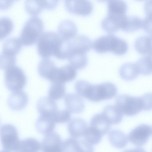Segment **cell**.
Masks as SVG:
<instances>
[{"instance_id": "cell-39", "label": "cell", "mask_w": 152, "mask_h": 152, "mask_svg": "<svg viewBox=\"0 0 152 152\" xmlns=\"http://www.w3.org/2000/svg\"><path fill=\"white\" fill-rule=\"evenodd\" d=\"M152 16L147 15L142 20L141 28L146 32L151 33Z\"/></svg>"}, {"instance_id": "cell-32", "label": "cell", "mask_w": 152, "mask_h": 152, "mask_svg": "<svg viewBox=\"0 0 152 152\" xmlns=\"http://www.w3.org/2000/svg\"><path fill=\"white\" fill-rule=\"evenodd\" d=\"M66 94V88L64 83L58 81L52 82L48 92L49 97L53 100L61 99Z\"/></svg>"}, {"instance_id": "cell-25", "label": "cell", "mask_w": 152, "mask_h": 152, "mask_svg": "<svg viewBox=\"0 0 152 152\" xmlns=\"http://www.w3.org/2000/svg\"><path fill=\"white\" fill-rule=\"evenodd\" d=\"M119 74L123 80L131 81L137 77L140 73L135 63L127 62L122 64L120 68Z\"/></svg>"}, {"instance_id": "cell-30", "label": "cell", "mask_w": 152, "mask_h": 152, "mask_svg": "<svg viewBox=\"0 0 152 152\" xmlns=\"http://www.w3.org/2000/svg\"><path fill=\"white\" fill-rule=\"evenodd\" d=\"M22 45L19 38L15 37L9 38L4 42L2 52L16 56L20 50Z\"/></svg>"}, {"instance_id": "cell-1", "label": "cell", "mask_w": 152, "mask_h": 152, "mask_svg": "<svg viewBox=\"0 0 152 152\" xmlns=\"http://www.w3.org/2000/svg\"><path fill=\"white\" fill-rule=\"evenodd\" d=\"M75 88L80 96L93 102L112 99L118 92L116 86L110 82L92 84L85 80H79L76 82Z\"/></svg>"}, {"instance_id": "cell-42", "label": "cell", "mask_w": 152, "mask_h": 152, "mask_svg": "<svg viewBox=\"0 0 152 152\" xmlns=\"http://www.w3.org/2000/svg\"><path fill=\"white\" fill-rule=\"evenodd\" d=\"M0 152H9V151L7 150H3L0 151Z\"/></svg>"}, {"instance_id": "cell-12", "label": "cell", "mask_w": 152, "mask_h": 152, "mask_svg": "<svg viewBox=\"0 0 152 152\" xmlns=\"http://www.w3.org/2000/svg\"><path fill=\"white\" fill-rule=\"evenodd\" d=\"M63 142L57 132H53L46 134L41 145L42 152H62Z\"/></svg>"}, {"instance_id": "cell-9", "label": "cell", "mask_w": 152, "mask_h": 152, "mask_svg": "<svg viewBox=\"0 0 152 152\" xmlns=\"http://www.w3.org/2000/svg\"><path fill=\"white\" fill-rule=\"evenodd\" d=\"M152 134V127L146 124H141L133 129L129 133L128 139L135 146L141 147L145 145Z\"/></svg>"}, {"instance_id": "cell-22", "label": "cell", "mask_w": 152, "mask_h": 152, "mask_svg": "<svg viewBox=\"0 0 152 152\" xmlns=\"http://www.w3.org/2000/svg\"><path fill=\"white\" fill-rule=\"evenodd\" d=\"M41 148L40 142L34 138L20 141L14 152H39Z\"/></svg>"}, {"instance_id": "cell-36", "label": "cell", "mask_w": 152, "mask_h": 152, "mask_svg": "<svg viewBox=\"0 0 152 152\" xmlns=\"http://www.w3.org/2000/svg\"><path fill=\"white\" fill-rule=\"evenodd\" d=\"M68 59L70 65L75 69L84 68L88 63V58L86 54L71 56Z\"/></svg>"}, {"instance_id": "cell-27", "label": "cell", "mask_w": 152, "mask_h": 152, "mask_svg": "<svg viewBox=\"0 0 152 152\" xmlns=\"http://www.w3.org/2000/svg\"><path fill=\"white\" fill-rule=\"evenodd\" d=\"M102 113L111 125L120 123L123 118V114L116 106L113 105L106 106Z\"/></svg>"}, {"instance_id": "cell-21", "label": "cell", "mask_w": 152, "mask_h": 152, "mask_svg": "<svg viewBox=\"0 0 152 152\" xmlns=\"http://www.w3.org/2000/svg\"><path fill=\"white\" fill-rule=\"evenodd\" d=\"M108 138L111 145L117 148H125L128 142L126 135L118 129H113L109 132Z\"/></svg>"}, {"instance_id": "cell-19", "label": "cell", "mask_w": 152, "mask_h": 152, "mask_svg": "<svg viewBox=\"0 0 152 152\" xmlns=\"http://www.w3.org/2000/svg\"><path fill=\"white\" fill-rule=\"evenodd\" d=\"M77 31V26L72 21L66 20L60 23L58 28V34L64 40L71 39L75 36Z\"/></svg>"}, {"instance_id": "cell-28", "label": "cell", "mask_w": 152, "mask_h": 152, "mask_svg": "<svg viewBox=\"0 0 152 152\" xmlns=\"http://www.w3.org/2000/svg\"><path fill=\"white\" fill-rule=\"evenodd\" d=\"M134 46L136 50L139 53L151 54V36L146 35L138 37L135 41Z\"/></svg>"}, {"instance_id": "cell-15", "label": "cell", "mask_w": 152, "mask_h": 152, "mask_svg": "<svg viewBox=\"0 0 152 152\" xmlns=\"http://www.w3.org/2000/svg\"><path fill=\"white\" fill-rule=\"evenodd\" d=\"M64 102L67 110L74 113H80L85 108L83 99L76 94L71 93L66 95L64 98Z\"/></svg>"}, {"instance_id": "cell-2", "label": "cell", "mask_w": 152, "mask_h": 152, "mask_svg": "<svg viewBox=\"0 0 152 152\" xmlns=\"http://www.w3.org/2000/svg\"><path fill=\"white\" fill-rule=\"evenodd\" d=\"M151 94L150 93L144 94L141 97L120 94L115 99V106L123 114L132 116L142 110H151Z\"/></svg>"}, {"instance_id": "cell-23", "label": "cell", "mask_w": 152, "mask_h": 152, "mask_svg": "<svg viewBox=\"0 0 152 152\" xmlns=\"http://www.w3.org/2000/svg\"><path fill=\"white\" fill-rule=\"evenodd\" d=\"M76 75L77 72L75 69L70 65H66L58 68L55 79L53 82L64 83L73 80Z\"/></svg>"}, {"instance_id": "cell-26", "label": "cell", "mask_w": 152, "mask_h": 152, "mask_svg": "<svg viewBox=\"0 0 152 152\" xmlns=\"http://www.w3.org/2000/svg\"><path fill=\"white\" fill-rule=\"evenodd\" d=\"M55 126V123L52 118L40 115L38 118L36 124L38 131L45 135L53 132Z\"/></svg>"}, {"instance_id": "cell-11", "label": "cell", "mask_w": 152, "mask_h": 152, "mask_svg": "<svg viewBox=\"0 0 152 152\" xmlns=\"http://www.w3.org/2000/svg\"><path fill=\"white\" fill-rule=\"evenodd\" d=\"M62 152H94L92 146L86 140L69 138L63 142Z\"/></svg>"}, {"instance_id": "cell-20", "label": "cell", "mask_w": 152, "mask_h": 152, "mask_svg": "<svg viewBox=\"0 0 152 152\" xmlns=\"http://www.w3.org/2000/svg\"><path fill=\"white\" fill-rule=\"evenodd\" d=\"M87 127L86 121L80 118L72 119L68 124V129L69 134L72 137L75 138L83 136Z\"/></svg>"}, {"instance_id": "cell-38", "label": "cell", "mask_w": 152, "mask_h": 152, "mask_svg": "<svg viewBox=\"0 0 152 152\" xmlns=\"http://www.w3.org/2000/svg\"><path fill=\"white\" fill-rule=\"evenodd\" d=\"M71 118L70 112L68 110H57L52 117L55 123H64L69 121Z\"/></svg>"}, {"instance_id": "cell-40", "label": "cell", "mask_w": 152, "mask_h": 152, "mask_svg": "<svg viewBox=\"0 0 152 152\" xmlns=\"http://www.w3.org/2000/svg\"><path fill=\"white\" fill-rule=\"evenodd\" d=\"M12 1H0V9H6L9 8L12 4Z\"/></svg>"}, {"instance_id": "cell-31", "label": "cell", "mask_w": 152, "mask_h": 152, "mask_svg": "<svg viewBox=\"0 0 152 152\" xmlns=\"http://www.w3.org/2000/svg\"><path fill=\"white\" fill-rule=\"evenodd\" d=\"M142 20L136 15H126L121 28L124 31L131 32L141 28Z\"/></svg>"}, {"instance_id": "cell-34", "label": "cell", "mask_w": 152, "mask_h": 152, "mask_svg": "<svg viewBox=\"0 0 152 152\" xmlns=\"http://www.w3.org/2000/svg\"><path fill=\"white\" fill-rule=\"evenodd\" d=\"M83 136L88 143L96 145L100 142L103 136L99 131L90 126L87 127Z\"/></svg>"}, {"instance_id": "cell-7", "label": "cell", "mask_w": 152, "mask_h": 152, "mask_svg": "<svg viewBox=\"0 0 152 152\" xmlns=\"http://www.w3.org/2000/svg\"><path fill=\"white\" fill-rule=\"evenodd\" d=\"M26 80L23 70L17 66H14L5 70V85L11 91L21 90L25 86Z\"/></svg>"}, {"instance_id": "cell-29", "label": "cell", "mask_w": 152, "mask_h": 152, "mask_svg": "<svg viewBox=\"0 0 152 152\" xmlns=\"http://www.w3.org/2000/svg\"><path fill=\"white\" fill-rule=\"evenodd\" d=\"M107 14L123 16L126 15L127 5L123 1L109 0L107 2Z\"/></svg>"}, {"instance_id": "cell-41", "label": "cell", "mask_w": 152, "mask_h": 152, "mask_svg": "<svg viewBox=\"0 0 152 152\" xmlns=\"http://www.w3.org/2000/svg\"><path fill=\"white\" fill-rule=\"evenodd\" d=\"M123 152H146L144 149L141 148H136L126 150Z\"/></svg>"}, {"instance_id": "cell-16", "label": "cell", "mask_w": 152, "mask_h": 152, "mask_svg": "<svg viewBox=\"0 0 152 152\" xmlns=\"http://www.w3.org/2000/svg\"><path fill=\"white\" fill-rule=\"evenodd\" d=\"M28 102V97L23 91L19 90L12 91L8 100V105L11 109L20 110L25 108Z\"/></svg>"}, {"instance_id": "cell-5", "label": "cell", "mask_w": 152, "mask_h": 152, "mask_svg": "<svg viewBox=\"0 0 152 152\" xmlns=\"http://www.w3.org/2000/svg\"><path fill=\"white\" fill-rule=\"evenodd\" d=\"M92 42L88 36L76 35L71 39L64 40L63 49L66 59L70 56L86 54L91 48Z\"/></svg>"}, {"instance_id": "cell-3", "label": "cell", "mask_w": 152, "mask_h": 152, "mask_svg": "<svg viewBox=\"0 0 152 152\" xmlns=\"http://www.w3.org/2000/svg\"><path fill=\"white\" fill-rule=\"evenodd\" d=\"M92 45L94 49L98 53L110 51L117 55L124 54L128 48L127 43L125 40L112 34L97 38Z\"/></svg>"}, {"instance_id": "cell-4", "label": "cell", "mask_w": 152, "mask_h": 152, "mask_svg": "<svg viewBox=\"0 0 152 152\" xmlns=\"http://www.w3.org/2000/svg\"><path fill=\"white\" fill-rule=\"evenodd\" d=\"M43 21L39 18L33 16L25 23L19 38L22 44L25 46L34 45L38 41L42 34Z\"/></svg>"}, {"instance_id": "cell-18", "label": "cell", "mask_w": 152, "mask_h": 152, "mask_svg": "<svg viewBox=\"0 0 152 152\" xmlns=\"http://www.w3.org/2000/svg\"><path fill=\"white\" fill-rule=\"evenodd\" d=\"M126 16L119 17L107 14L102 21L101 26L106 32L110 33H114L121 28Z\"/></svg>"}, {"instance_id": "cell-33", "label": "cell", "mask_w": 152, "mask_h": 152, "mask_svg": "<svg viewBox=\"0 0 152 152\" xmlns=\"http://www.w3.org/2000/svg\"><path fill=\"white\" fill-rule=\"evenodd\" d=\"M140 74L148 75L152 73L151 54L141 57L135 63Z\"/></svg>"}, {"instance_id": "cell-13", "label": "cell", "mask_w": 152, "mask_h": 152, "mask_svg": "<svg viewBox=\"0 0 152 152\" xmlns=\"http://www.w3.org/2000/svg\"><path fill=\"white\" fill-rule=\"evenodd\" d=\"M58 1L27 0L25 2V8L30 15L36 16L44 9H53L57 6Z\"/></svg>"}, {"instance_id": "cell-17", "label": "cell", "mask_w": 152, "mask_h": 152, "mask_svg": "<svg viewBox=\"0 0 152 152\" xmlns=\"http://www.w3.org/2000/svg\"><path fill=\"white\" fill-rule=\"evenodd\" d=\"M37 110L40 115L52 118L58 110L57 104L54 100L47 97L40 99L37 104Z\"/></svg>"}, {"instance_id": "cell-24", "label": "cell", "mask_w": 152, "mask_h": 152, "mask_svg": "<svg viewBox=\"0 0 152 152\" xmlns=\"http://www.w3.org/2000/svg\"><path fill=\"white\" fill-rule=\"evenodd\" d=\"M90 126L100 132L103 136L110 131L111 124L108 122L102 113L94 115L91 118Z\"/></svg>"}, {"instance_id": "cell-10", "label": "cell", "mask_w": 152, "mask_h": 152, "mask_svg": "<svg viewBox=\"0 0 152 152\" xmlns=\"http://www.w3.org/2000/svg\"><path fill=\"white\" fill-rule=\"evenodd\" d=\"M64 4L69 12L81 16L89 15L93 9L92 3L87 0H66L65 1Z\"/></svg>"}, {"instance_id": "cell-37", "label": "cell", "mask_w": 152, "mask_h": 152, "mask_svg": "<svg viewBox=\"0 0 152 152\" xmlns=\"http://www.w3.org/2000/svg\"><path fill=\"white\" fill-rule=\"evenodd\" d=\"M16 61V56L2 52L0 53V69L5 70L15 66Z\"/></svg>"}, {"instance_id": "cell-8", "label": "cell", "mask_w": 152, "mask_h": 152, "mask_svg": "<svg viewBox=\"0 0 152 152\" xmlns=\"http://www.w3.org/2000/svg\"><path fill=\"white\" fill-rule=\"evenodd\" d=\"M0 140L4 149L14 152L20 141L16 128L10 124L2 125L0 128Z\"/></svg>"}, {"instance_id": "cell-6", "label": "cell", "mask_w": 152, "mask_h": 152, "mask_svg": "<svg viewBox=\"0 0 152 152\" xmlns=\"http://www.w3.org/2000/svg\"><path fill=\"white\" fill-rule=\"evenodd\" d=\"M61 39L58 34L53 31H47L42 34L37 43L38 54L44 58L54 56L58 52Z\"/></svg>"}, {"instance_id": "cell-14", "label": "cell", "mask_w": 152, "mask_h": 152, "mask_svg": "<svg viewBox=\"0 0 152 152\" xmlns=\"http://www.w3.org/2000/svg\"><path fill=\"white\" fill-rule=\"evenodd\" d=\"M58 68L53 61L44 58L38 64V71L41 77L52 82L55 80Z\"/></svg>"}, {"instance_id": "cell-35", "label": "cell", "mask_w": 152, "mask_h": 152, "mask_svg": "<svg viewBox=\"0 0 152 152\" xmlns=\"http://www.w3.org/2000/svg\"><path fill=\"white\" fill-rule=\"evenodd\" d=\"M13 28V22L10 18L7 17L0 18V40L8 35Z\"/></svg>"}]
</instances>
